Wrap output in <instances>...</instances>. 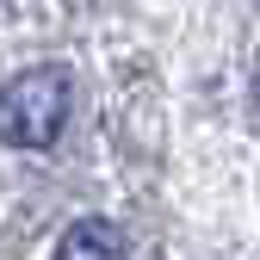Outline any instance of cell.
I'll list each match as a JSON object with an SVG mask.
<instances>
[{
	"label": "cell",
	"mask_w": 260,
	"mask_h": 260,
	"mask_svg": "<svg viewBox=\"0 0 260 260\" xmlns=\"http://www.w3.org/2000/svg\"><path fill=\"white\" fill-rule=\"evenodd\" d=\"M56 260H130V248L112 217H75L56 242Z\"/></svg>",
	"instance_id": "2"
},
{
	"label": "cell",
	"mask_w": 260,
	"mask_h": 260,
	"mask_svg": "<svg viewBox=\"0 0 260 260\" xmlns=\"http://www.w3.org/2000/svg\"><path fill=\"white\" fill-rule=\"evenodd\" d=\"M69 124V75L62 69H25L0 87V137L13 149H50Z\"/></svg>",
	"instance_id": "1"
}]
</instances>
